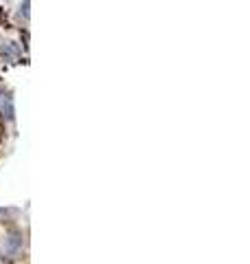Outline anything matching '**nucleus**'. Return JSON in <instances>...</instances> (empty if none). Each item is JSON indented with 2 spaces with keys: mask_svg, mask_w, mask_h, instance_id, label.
Wrapping results in <instances>:
<instances>
[]
</instances>
